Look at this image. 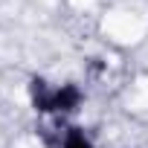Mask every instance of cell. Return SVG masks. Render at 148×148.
Here are the masks:
<instances>
[{"instance_id":"6da1fadb","label":"cell","mask_w":148,"mask_h":148,"mask_svg":"<svg viewBox=\"0 0 148 148\" xmlns=\"http://www.w3.org/2000/svg\"><path fill=\"white\" fill-rule=\"evenodd\" d=\"M82 102H84V93H82L79 84H73V82L58 84V87L52 90V113H55V116H67V113H73V110H79Z\"/></svg>"},{"instance_id":"7a4b0ae2","label":"cell","mask_w":148,"mask_h":148,"mask_svg":"<svg viewBox=\"0 0 148 148\" xmlns=\"http://www.w3.org/2000/svg\"><path fill=\"white\" fill-rule=\"evenodd\" d=\"M52 90L55 87H49L47 79H41V76H32L29 79V102H32V110L35 113H41V116H49L52 113Z\"/></svg>"},{"instance_id":"3957f363","label":"cell","mask_w":148,"mask_h":148,"mask_svg":"<svg viewBox=\"0 0 148 148\" xmlns=\"http://www.w3.org/2000/svg\"><path fill=\"white\" fill-rule=\"evenodd\" d=\"M61 148H96V145H93V139L82 128L70 125V128H64V145Z\"/></svg>"}]
</instances>
